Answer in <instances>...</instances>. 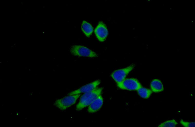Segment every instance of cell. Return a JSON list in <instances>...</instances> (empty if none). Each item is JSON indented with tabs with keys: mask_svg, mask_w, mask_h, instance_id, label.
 <instances>
[{
	"mask_svg": "<svg viewBox=\"0 0 195 127\" xmlns=\"http://www.w3.org/2000/svg\"><path fill=\"white\" fill-rule=\"evenodd\" d=\"M100 83V80H96L84 85L77 89L67 94L68 95L79 94L89 92L97 88Z\"/></svg>",
	"mask_w": 195,
	"mask_h": 127,
	"instance_id": "52a82bcc",
	"label": "cell"
},
{
	"mask_svg": "<svg viewBox=\"0 0 195 127\" xmlns=\"http://www.w3.org/2000/svg\"><path fill=\"white\" fill-rule=\"evenodd\" d=\"M103 89L102 87H97L89 92L84 93L81 96L76 106V110L79 111L89 106L99 95H101Z\"/></svg>",
	"mask_w": 195,
	"mask_h": 127,
	"instance_id": "6da1fadb",
	"label": "cell"
},
{
	"mask_svg": "<svg viewBox=\"0 0 195 127\" xmlns=\"http://www.w3.org/2000/svg\"><path fill=\"white\" fill-rule=\"evenodd\" d=\"M94 32L98 40L103 42L107 38L108 32L105 24L102 21H100L95 28Z\"/></svg>",
	"mask_w": 195,
	"mask_h": 127,
	"instance_id": "8992f818",
	"label": "cell"
},
{
	"mask_svg": "<svg viewBox=\"0 0 195 127\" xmlns=\"http://www.w3.org/2000/svg\"><path fill=\"white\" fill-rule=\"evenodd\" d=\"M150 87L152 91L156 93L163 91L164 89L163 84L159 79H155L151 82Z\"/></svg>",
	"mask_w": 195,
	"mask_h": 127,
	"instance_id": "9c48e42d",
	"label": "cell"
},
{
	"mask_svg": "<svg viewBox=\"0 0 195 127\" xmlns=\"http://www.w3.org/2000/svg\"><path fill=\"white\" fill-rule=\"evenodd\" d=\"M178 124L175 120L172 119L164 122L159 125L158 127H175Z\"/></svg>",
	"mask_w": 195,
	"mask_h": 127,
	"instance_id": "7c38bea8",
	"label": "cell"
},
{
	"mask_svg": "<svg viewBox=\"0 0 195 127\" xmlns=\"http://www.w3.org/2000/svg\"><path fill=\"white\" fill-rule=\"evenodd\" d=\"M81 95V94H79L68 95L57 100L54 105L61 110H65L75 104Z\"/></svg>",
	"mask_w": 195,
	"mask_h": 127,
	"instance_id": "7a4b0ae2",
	"label": "cell"
},
{
	"mask_svg": "<svg viewBox=\"0 0 195 127\" xmlns=\"http://www.w3.org/2000/svg\"><path fill=\"white\" fill-rule=\"evenodd\" d=\"M117 85L120 89L129 91L137 90L142 87L139 81L134 78H126Z\"/></svg>",
	"mask_w": 195,
	"mask_h": 127,
	"instance_id": "277c9868",
	"label": "cell"
},
{
	"mask_svg": "<svg viewBox=\"0 0 195 127\" xmlns=\"http://www.w3.org/2000/svg\"><path fill=\"white\" fill-rule=\"evenodd\" d=\"M137 91L138 94L141 97L146 99L149 98L152 92L151 90L142 86Z\"/></svg>",
	"mask_w": 195,
	"mask_h": 127,
	"instance_id": "8fae6325",
	"label": "cell"
},
{
	"mask_svg": "<svg viewBox=\"0 0 195 127\" xmlns=\"http://www.w3.org/2000/svg\"><path fill=\"white\" fill-rule=\"evenodd\" d=\"M71 54L75 56L96 57L98 54L95 52L84 46L78 45L72 46L70 49Z\"/></svg>",
	"mask_w": 195,
	"mask_h": 127,
	"instance_id": "3957f363",
	"label": "cell"
},
{
	"mask_svg": "<svg viewBox=\"0 0 195 127\" xmlns=\"http://www.w3.org/2000/svg\"><path fill=\"white\" fill-rule=\"evenodd\" d=\"M135 66V64H132L125 68L116 70L112 73L111 76L117 84L121 82L126 78Z\"/></svg>",
	"mask_w": 195,
	"mask_h": 127,
	"instance_id": "5b68a950",
	"label": "cell"
},
{
	"mask_svg": "<svg viewBox=\"0 0 195 127\" xmlns=\"http://www.w3.org/2000/svg\"><path fill=\"white\" fill-rule=\"evenodd\" d=\"M103 102V98L100 95L89 106L88 109V112L90 113H93L97 112L102 107Z\"/></svg>",
	"mask_w": 195,
	"mask_h": 127,
	"instance_id": "ba28073f",
	"label": "cell"
},
{
	"mask_svg": "<svg viewBox=\"0 0 195 127\" xmlns=\"http://www.w3.org/2000/svg\"><path fill=\"white\" fill-rule=\"evenodd\" d=\"M81 28L83 32L88 37L90 36L93 31V28L91 24L85 20L82 22Z\"/></svg>",
	"mask_w": 195,
	"mask_h": 127,
	"instance_id": "30bf717a",
	"label": "cell"
},
{
	"mask_svg": "<svg viewBox=\"0 0 195 127\" xmlns=\"http://www.w3.org/2000/svg\"><path fill=\"white\" fill-rule=\"evenodd\" d=\"M180 122L182 125L185 127H195V122L186 121L182 119L180 120Z\"/></svg>",
	"mask_w": 195,
	"mask_h": 127,
	"instance_id": "4fadbf2b",
	"label": "cell"
}]
</instances>
